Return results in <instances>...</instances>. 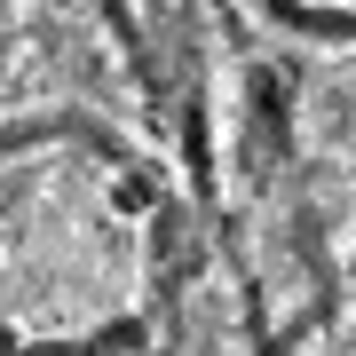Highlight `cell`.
Here are the masks:
<instances>
[{
  "label": "cell",
  "instance_id": "cell-1",
  "mask_svg": "<svg viewBox=\"0 0 356 356\" xmlns=\"http://www.w3.org/2000/svg\"><path fill=\"white\" fill-rule=\"evenodd\" d=\"M159 191L127 159H0V341L79 348L143 317Z\"/></svg>",
  "mask_w": 356,
  "mask_h": 356
}]
</instances>
